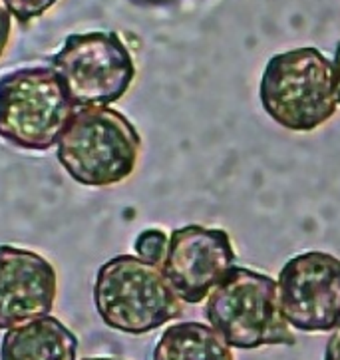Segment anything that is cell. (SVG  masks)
<instances>
[{
  "instance_id": "obj_4",
  "label": "cell",
  "mask_w": 340,
  "mask_h": 360,
  "mask_svg": "<svg viewBox=\"0 0 340 360\" xmlns=\"http://www.w3.org/2000/svg\"><path fill=\"white\" fill-rule=\"evenodd\" d=\"M205 316L233 349L296 342L279 304L277 281L253 269H231L209 292Z\"/></svg>"
},
{
  "instance_id": "obj_6",
  "label": "cell",
  "mask_w": 340,
  "mask_h": 360,
  "mask_svg": "<svg viewBox=\"0 0 340 360\" xmlns=\"http://www.w3.org/2000/svg\"><path fill=\"white\" fill-rule=\"evenodd\" d=\"M72 104L102 108L122 100L136 78V62L116 32L70 34L52 58Z\"/></svg>"
},
{
  "instance_id": "obj_9",
  "label": "cell",
  "mask_w": 340,
  "mask_h": 360,
  "mask_svg": "<svg viewBox=\"0 0 340 360\" xmlns=\"http://www.w3.org/2000/svg\"><path fill=\"white\" fill-rule=\"evenodd\" d=\"M56 295L58 275L46 257L0 245V330L50 314Z\"/></svg>"
},
{
  "instance_id": "obj_11",
  "label": "cell",
  "mask_w": 340,
  "mask_h": 360,
  "mask_svg": "<svg viewBox=\"0 0 340 360\" xmlns=\"http://www.w3.org/2000/svg\"><path fill=\"white\" fill-rule=\"evenodd\" d=\"M152 360H233V352L211 325L185 321L165 328Z\"/></svg>"
},
{
  "instance_id": "obj_8",
  "label": "cell",
  "mask_w": 340,
  "mask_h": 360,
  "mask_svg": "<svg viewBox=\"0 0 340 360\" xmlns=\"http://www.w3.org/2000/svg\"><path fill=\"white\" fill-rule=\"evenodd\" d=\"M159 267L181 301L197 304L207 299L235 267L231 237L217 227H179L169 235L167 251Z\"/></svg>"
},
{
  "instance_id": "obj_3",
  "label": "cell",
  "mask_w": 340,
  "mask_h": 360,
  "mask_svg": "<svg viewBox=\"0 0 340 360\" xmlns=\"http://www.w3.org/2000/svg\"><path fill=\"white\" fill-rule=\"evenodd\" d=\"M159 265L117 255L98 269L94 304L104 325L126 335H148L177 319L183 307Z\"/></svg>"
},
{
  "instance_id": "obj_13",
  "label": "cell",
  "mask_w": 340,
  "mask_h": 360,
  "mask_svg": "<svg viewBox=\"0 0 340 360\" xmlns=\"http://www.w3.org/2000/svg\"><path fill=\"white\" fill-rule=\"evenodd\" d=\"M6 11L11 12L12 18L20 24H28L44 16L58 0H0Z\"/></svg>"
},
{
  "instance_id": "obj_1",
  "label": "cell",
  "mask_w": 340,
  "mask_h": 360,
  "mask_svg": "<svg viewBox=\"0 0 340 360\" xmlns=\"http://www.w3.org/2000/svg\"><path fill=\"white\" fill-rule=\"evenodd\" d=\"M141 138L136 126L110 105L76 108L62 131L56 158L76 184L107 187L136 172Z\"/></svg>"
},
{
  "instance_id": "obj_14",
  "label": "cell",
  "mask_w": 340,
  "mask_h": 360,
  "mask_svg": "<svg viewBox=\"0 0 340 360\" xmlns=\"http://www.w3.org/2000/svg\"><path fill=\"white\" fill-rule=\"evenodd\" d=\"M12 22H14L12 14L6 11V6H4V4L0 2V58H2L4 50H6L8 42H11Z\"/></svg>"
},
{
  "instance_id": "obj_10",
  "label": "cell",
  "mask_w": 340,
  "mask_h": 360,
  "mask_svg": "<svg viewBox=\"0 0 340 360\" xmlns=\"http://www.w3.org/2000/svg\"><path fill=\"white\" fill-rule=\"evenodd\" d=\"M78 338L56 316L12 326L0 345V360H76Z\"/></svg>"
},
{
  "instance_id": "obj_2",
  "label": "cell",
  "mask_w": 340,
  "mask_h": 360,
  "mask_svg": "<svg viewBox=\"0 0 340 360\" xmlns=\"http://www.w3.org/2000/svg\"><path fill=\"white\" fill-rule=\"evenodd\" d=\"M259 100L273 122L291 131H313L336 112L334 66L317 48L287 50L267 62Z\"/></svg>"
},
{
  "instance_id": "obj_12",
  "label": "cell",
  "mask_w": 340,
  "mask_h": 360,
  "mask_svg": "<svg viewBox=\"0 0 340 360\" xmlns=\"http://www.w3.org/2000/svg\"><path fill=\"white\" fill-rule=\"evenodd\" d=\"M169 237L162 229H145L136 239V255L153 265H162Z\"/></svg>"
},
{
  "instance_id": "obj_5",
  "label": "cell",
  "mask_w": 340,
  "mask_h": 360,
  "mask_svg": "<svg viewBox=\"0 0 340 360\" xmlns=\"http://www.w3.org/2000/svg\"><path fill=\"white\" fill-rule=\"evenodd\" d=\"M76 105L52 68H20L0 78V138L26 151L58 146Z\"/></svg>"
},
{
  "instance_id": "obj_7",
  "label": "cell",
  "mask_w": 340,
  "mask_h": 360,
  "mask_svg": "<svg viewBox=\"0 0 340 360\" xmlns=\"http://www.w3.org/2000/svg\"><path fill=\"white\" fill-rule=\"evenodd\" d=\"M279 304L287 323L303 333H325L340 325V259L306 251L282 265L277 277Z\"/></svg>"
},
{
  "instance_id": "obj_15",
  "label": "cell",
  "mask_w": 340,
  "mask_h": 360,
  "mask_svg": "<svg viewBox=\"0 0 340 360\" xmlns=\"http://www.w3.org/2000/svg\"><path fill=\"white\" fill-rule=\"evenodd\" d=\"M325 360H340V325L332 328V335L329 337L325 349Z\"/></svg>"
},
{
  "instance_id": "obj_16",
  "label": "cell",
  "mask_w": 340,
  "mask_h": 360,
  "mask_svg": "<svg viewBox=\"0 0 340 360\" xmlns=\"http://www.w3.org/2000/svg\"><path fill=\"white\" fill-rule=\"evenodd\" d=\"M332 66H334V90H336V102L340 104V42L334 52V60H332Z\"/></svg>"
},
{
  "instance_id": "obj_17",
  "label": "cell",
  "mask_w": 340,
  "mask_h": 360,
  "mask_svg": "<svg viewBox=\"0 0 340 360\" xmlns=\"http://www.w3.org/2000/svg\"><path fill=\"white\" fill-rule=\"evenodd\" d=\"M84 360H122V359H104V356H98V359H84Z\"/></svg>"
}]
</instances>
